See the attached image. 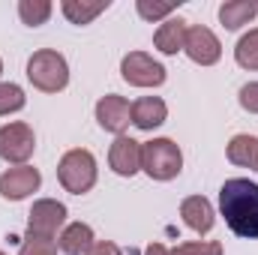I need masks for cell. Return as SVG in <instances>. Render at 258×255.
I'll list each match as a JSON object with an SVG mask.
<instances>
[{"mask_svg":"<svg viewBox=\"0 0 258 255\" xmlns=\"http://www.w3.org/2000/svg\"><path fill=\"white\" fill-rule=\"evenodd\" d=\"M219 213L231 234L258 240V183L249 177H231L219 189Z\"/></svg>","mask_w":258,"mask_h":255,"instance_id":"cell-1","label":"cell"},{"mask_svg":"<svg viewBox=\"0 0 258 255\" xmlns=\"http://www.w3.org/2000/svg\"><path fill=\"white\" fill-rule=\"evenodd\" d=\"M141 171L150 180L168 183L183 171V150L171 138H153L141 144Z\"/></svg>","mask_w":258,"mask_h":255,"instance_id":"cell-2","label":"cell"},{"mask_svg":"<svg viewBox=\"0 0 258 255\" xmlns=\"http://www.w3.org/2000/svg\"><path fill=\"white\" fill-rule=\"evenodd\" d=\"M27 81L42 93H60L69 84V63L60 51L39 48L27 60Z\"/></svg>","mask_w":258,"mask_h":255,"instance_id":"cell-3","label":"cell"},{"mask_svg":"<svg viewBox=\"0 0 258 255\" xmlns=\"http://www.w3.org/2000/svg\"><path fill=\"white\" fill-rule=\"evenodd\" d=\"M96 177H99V168H96V156L84 147H72L66 150L57 162V180L66 192L72 195H84L96 186Z\"/></svg>","mask_w":258,"mask_h":255,"instance_id":"cell-4","label":"cell"},{"mask_svg":"<svg viewBox=\"0 0 258 255\" xmlns=\"http://www.w3.org/2000/svg\"><path fill=\"white\" fill-rule=\"evenodd\" d=\"M36 150V132L24 120H12L0 126V159L9 165H27Z\"/></svg>","mask_w":258,"mask_h":255,"instance_id":"cell-5","label":"cell"},{"mask_svg":"<svg viewBox=\"0 0 258 255\" xmlns=\"http://www.w3.org/2000/svg\"><path fill=\"white\" fill-rule=\"evenodd\" d=\"M120 78L132 87H159L168 78V69L153 60L147 51H129L120 60Z\"/></svg>","mask_w":258,"mask_h":255,"instance_id":"cell-6","label":"cell"},{"mask_svg":"<svg viewBox=\"0 0 258 255\" xmlns=\"http://www.w3.org/2000/svg\"><path fill=\"white\" fill-rule=\"evenodd\" d=\"M66 228V204L57 198H39L33 201L30 213H27V231L39 234V237H57Z\"/></svg>","mask_w":258,"mask_h":255,"instance_id":"cell-7","label":"cell"},{"mask_svg":"<svg viewBox=\"0 0 258 255\" xmlns=\"http://www.w3.org/2000/svg\"><path fill=\"white\" fill-rule=\"evenodd\" d=\"M186 57L198 66H213L222 57V45L216 39V33L204 24H189L186 27V42H183Z\"/></svg>","mask_w":258,"mask_h":255,"instance_id":"cell-8","label":"cell"},{"mask_svg":"<svg viewBox=\"0 0 258 255\" xmlns=\"http://www.w3.org/2000/svg\"><path fill=\"white\" fill-rule=\"evenodd\" d=\"M93 114H96L99 129L111 132L114 138H117V135H126V126L132 123V105H129L126 96H117V93H105V96L96 102Z\"/></svg>","mask_w":258,"mask_h":255,"instance_id":"cell-9","label":"cell"},{"mask_svg":"<svg viewBox=\"0 0 258 255\" xmlns=\"http://www.w3.org/2000/svg\"><path fill=\"white\" fill-rule=\"evenodd\" d=\"M42 186V174L33 165H15L0 174V195L6 201H24Z\"/></svg>","mask_w":258,"mask_h":255,"instance_id":"cell-10","label":"cell"},{"mask_svg":"<svg viewBox=\"0 0 258 255\" xmlns=\"http://www.w3.org/2000/svg\"><path fill=\"white\" fill-rule=\"evenodd\" d=\"M108 165L117 177H135L141 171V141L129 135H117L108 150Z\"/></svg>","mask_w":258,"mask_h":255,"instance_id":"cell-11","label":"cell"},{"mask_svg":"<svg viewBox=\"0 0 258 255\" xmlns=\"http://www.w3.org/2000/svg\"><path fill=\"white\" fill-rule=\"evenodd\" d=\"M180 216L186 222V228H192L195 234H210L216 225V210L204 195H189L180 201Z\"/></svg>","mask_w":258,"mask_h":255,"instance_id":"cell-12","label":"cell"},{"mask_svg":"<svg viewBox=\"0 0 258 255\" xmlns=\"http://www.w3.org/2000/svg\"><path fill=\"white\" fill-rule=\"evenodd\" d=\"M168 120V105L159 96H141L132 102V126H138L141 132H153L156 126H162Z\"/></svg>","mask_w":258,"mask_h":255,"instance_id":"cell-13","label":"cell"},{"mask_svg":"<svg viewBox=\"0 0 258 255\" xmlns=\"http://www.w3.org/2000/svg\"><path fill=\"white\" fill-rule=\"evenodd\" d=\"M96 243V234L87 222H69L57 234V249L63 255H87Z\"/></svg>","mask_w":258,"mask_h":255,"instance_id":"cell-14","label":"cell"},{"mask_svg":"<svg viewBox=\"0 0 258 255\" xmlns=\"http://www.w3.org/2000/svg\"><path fill=\"white\" fill-rule=\"evenodd\" d=\"M186 21L183 18H165L159 27H156V33H153V45L162 51V54H177V51H183V42H186Z\"/></svg>","mask_w":258,"mask_h":255,"instance_id":"cell-15","label":"cell"},{"mask_svg":"<svg viewBox=\"0 0 258 255\" xmlns=\"http://www.w3.org/2000/svg\"><path fill=\"white\" fill-rule=\"evenodd\" d=\"M228 162L237 168H255L258 171V138L249 132H240L228 141Z\"/></svg>","mask_w":258,"mask_h":255,"instance_id":"cell-16","label":"cell"},{"mask_svg":"<svg viewBox=\"0 0 258 255\" xmlns=\"http://www.w3.org/2000/svg\"><path fill=\"white\" fill-rule=\"evenodd\" d=\"M108 6H111V0H63V3H60V12L66 15L69 24L84 27V24H90L96 15H102Z\"/></svg>","mask_w":258,"mask_h":255,"instance_id":"cell-17","label":"cell"},{"mask_svg":"<svg viewBox=\"0 0 258 255\" xmlns=\"http://www.w3.org/2000/svg\"><path fill=\"white\" fill-rule=\"evenodd\" d=\"M255 15H258V6L255 3H246V0H225L219 6V21H222L225 30H240Z\"/></svg>","mask_w":258,"mask_h":255,"instance_id":"cell-18","label":"cell"},{"mask_svg":"<svg viewBox=\"0 0 258 255\" xmlns=\"http://www.w3.org/2000/svg\"><path fill=\"white\" fill-rule=\"evenodd\" d=\"M234 60L240 69L258 72V27H252L249 33H243L234 45Z\"/></svg>","mask_w":258,"mask_h":255,"instance_id":"cell-19","label":"cell"},{"mask_svg":"<svg viewBox=\"0 0 258 255\" xmlns=\"http://www.w3.org/2000/svg\"><path fill=\"white\" fill-rule=\"evenodd\" d=\"M51 12H54V6L48 0H18V18L27 27H42L51 18Z\"/></svg>","mask_w":258,"mask_h":255,"instance_id":"cell-20","label":"cell"},{"mask_svg":"<svg viewBox=\"0 0 258 255\" xmlns=\"http://www.w3.org/2000/svg\"><path fill=\"white\" fill-rule=\"evenodd\" d=\"M24 105H27L24 90H21L18 84H12V81H0V117L15 114V111H21Z\"/></svg>","mask_w":258,"mask_h":255,"instance_id":"cell-21","label":"cell"},{"mask_svg":"<svg viewBox=\"0 0 258 255\" xmlns=\"http://www.w3.org/2000/svg\"><path fill=\"white\" fill-rule=\"evenodd\" d=\"M177 6L174 3H153V0H135V12L144 18V21H165L171 18Z\"/></svg>","mask_w":258,"mask_h":255,"instance_id":"cell-22","label":"cell"},{"mask_svg":"<svg viewBox=\"0 0 258 255\" xmlns=\"http://www.w3.org/2000/svg\"><path fill=\"white\" fill-rule=\"evenodd\" d=\"M18 255H57V243L51 237H39V234H30L21 240V249Z\"/></svg>","mask_w":258,"mask_h":255,"instance_id":"cell-23","label":"cell"},{"mask_svg":"<svg viewBox=\"0 0 258 255\" xmlns=\"http://www.w3.org/2000/svg\"><path fill=\"white\" fill-rule=\"evenodd\" d=\"M183 255H222V243L219 240H186L180 243Z\"/></svg>","mask_w":258,"mask_h":255,"instance_id":"cell-24","label":"cell"},{"mask_svg":"<svg viewBox=\"0 0 258 255\" xmlns=\"http://www.w3.org/2000/svg\"><path fill=\"white\" fill-rule=\"evenodd\" d=\"M237 99H240V108H243V111H249V114H258V81H249V84H243Z\"/></svg>","mask_w":258,"mask_h":255,"instance_id":"cell-25","label":"cell"},{"mask_svg":"<svg viewBox=\"0 0 258 255\" xmlns=\"http://www.w3.org/2000/svg\"><path fill=\"white\" fill-rule=\"evenodd\" d=\"M87 255H123V252H120V246L111 243V240H96L93 249H90Z\"/></svg>","mask_w":258,"mask_h":255,"instance_id":"cell-26","label":"cell"},{"mask_svg":"<svg viewBox=\"0 0 258 255\" xmlns=\"http://www.w3.org/2000/svg\"><path fill=\"white\" fill-rule=\"evenodd\" d=\"M144 255H171V249H168L165 243H150V246L144 249Z\"/></svg>","mask_w":258,"mask_h":255,"instance_id":"cell-27","label":"cell"},{"mask_svg":"<svg viewBox=\"0 0 258 255\" xmlns=\"http://www.w3.org/2000/svg\"><path fill=\"white\" fill-rule=\"evenodd\" d=\"M171 255H183V252H180V246H177V249H171Z\"/></svg>","mask_w":258,"mask_h":255,"instance_id":"cell-28","label":"cell"},{"mask_svg":"<svg viewBox=\"0 0 258 255\" xmlns=\"http://www.w3.org/2000/svg\"><path fill=\"white\" fill-rule=\"evenodd\" d=\"M0 75H3V60H0Z\"/></svg>","mask_w":258,"mask_h":255,"instance_id":"cell-29","label":"cell"},{"mask_svg":"<svg viewBox=\"0 0 258 255\" xmlns=\"http://www.w3.org/2000/svg\"><path fill=\"white\" fill-rule=\"evenodd\" d=\"M0 255H6V252H0Z\"/></svg>","mask_w":258,"mask_h":255,"instance_id":"cell-30","label":"cell"}]
</instances>
